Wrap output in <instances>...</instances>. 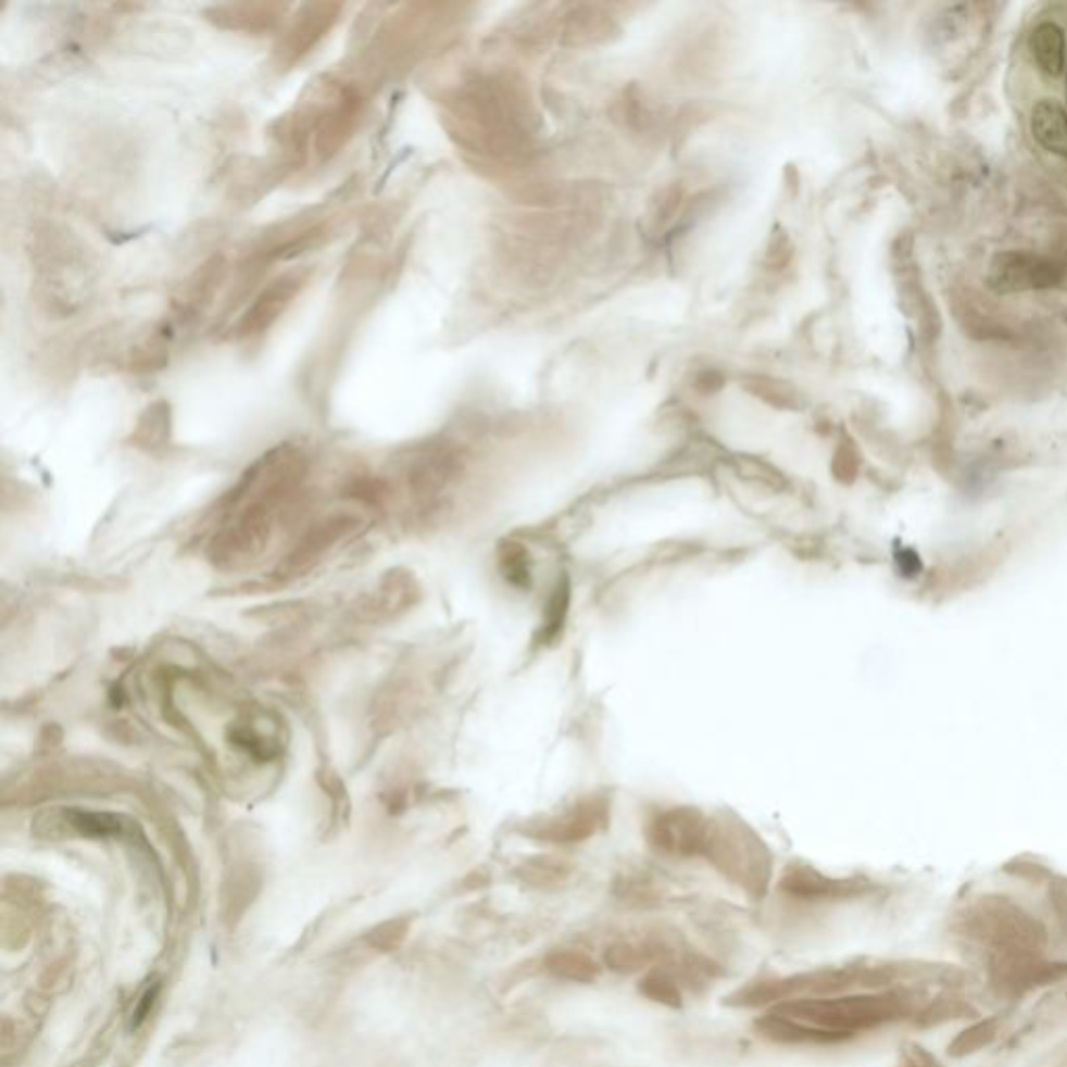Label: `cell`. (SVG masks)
I'll use <instances>...</instances> for the list:
<instances>
[{
	"mask_svg": "<svg viewBox=\"0 0 1067 1067\" xmlns=\"http://www.w3.org/2000/svg\"><path fill=\"white\" fill-rule=\"evenodd\" d=\"M669 955V949L661 941H615L603 953V967L613 974L630 976L638 971L651 969L653 964L663 962Z\"/></svg>",
	"mask_w": 1067,
	"mask_h": 1067,
	"instance_id": "8fae6325",
	"label": "cell"
},
{
	"mask_svg": "<svg viewBox=\"0 0 1067 1067\" xmlns=\"http://www.w3.org/2000/svg\"><path fill=\"white\" fill-rule=\"evenodd\" d=\"M154 996H156V987L153 991H147V994L142 996V1003L136 1007V1014H134V1026H138L147 1014H149V1007H153Z\"/></svg>",
	"mask_w": 1067,
	"mask_h": 1067,
	"instance_id": "7402d4cb",
	"label": "cell"
},
{
	"mask_svg": "<svg viewBox=\"0 0 1067 1067\" xmlns=\"http://www.w3.org/2000/svg\"><path fill=\"white\" fill-rule=\"evenodd\" d=\"M472 124L494 153H515L524 145V129L511 106V97L494 84H478L463 99Z\"/></svg>",
	"mask_w": 1067,
	"mask_h": 1067,
	"instance_id": "3957f363",
	"label": "cell"
},
{
	"mask_svg": "<svg viewBox=\"0 0 1067 1067\" xmlns=\"http://www.w3.org/2000/svg\"><path fill=\"white\" fill-rule=\"evenodd\" d=\"M778 889L801 901H830L853 894V887L842 880H832L809 865L794 864L782 874Z\"/></svg>",
	"mask_w": 1067,
	"mask_h": 1067,
	"instance_id": "9c48e42d",
	"label": "cell"
},
{
	"mask_svg": "<svg viewBox=\"0 0 1067 1067\" xmlns=\"http://www.w3.org/2000/svg\"><path fill=\"white\" fill-rule=\"evenodd\" d=\"M994 1039H996V1019H980L949 1044V1055L962 1059L989 1046Z\"/></svg>",
	"mask_w": 1067,
	"mask_h": 1067,
	"instance_id": "ac0fdd59",
	"label": "cell"
},
{
	"mask_svg": "<svg viewBox=\"0 0 1067 1067\" xmlns=\"http://www.w3.org/2000/svg\"><path fill=\"white\" fill-rule=\"evenodd\" d=\"M771 1012L855 1037V1032L878 1028L903 1016V1003L896 994L799 996L771 1007Z\"/></svg>",
	"mask_w": 1067,
	"mask_h": 1067,
	"instance_id": "6da1fadb",
	"label": "cell"
},
{
	"mask_svg": "<svg viewBox=\"0 0 1067 1067\" xmlns=\"http://www.w3.org/2000/svg\"><path fill=\"white\" fill-rule=\"evenodd\" d=\"M572 874V867L553 857H534L530 862L517 867V878L532 889H549L565 882Z\"/></svg>",
	"mask_w": 1067,
	"mask_h": 1067,
	"instance_id": "e0dca14e",
	"label": "cell"
},
{
	"mask_svg": "<svg viewBox=\"0 0 1067 1067\" xmlns=\"http://www.w3.org/2000/svg\"><path fill=\"white\" fill-rule=\"evenodd\" d=\"M638 992L661 1007L667 1009H682L685 1005V994L678 978L667 971L665 967H651L647 969L640 980H638Z\"/></svg>",
	"mask_w": 1067,
	"mask_h": 1067,
	"instance_id": "9a60e30c",
	"label": "cell"
},
{
	"mask_svg": "<svg viewBox=\"0 0 1067 1067\" xmlns=\"http://www.w3.org/2000/svg\"><path fill=\"white\" fill-rule=\"evenodd\" d=\"M569 601H572L569 580H567V576H561L560 582L553 588V594L547 603L544 617L540 624V632H538V644H553L557 640V636H561L567 613H569Z\"/></svg>",
	"mask_w": 1067,
	"mask_h": 1067,
	"instance_id": "2e32d148",
	"label": "cell"
},
{
	"mask_svg": "<svg viewBox=\"0 0 1067 1067\" xmlns=\"http://www.w3.org/2000/svg\"><path fill=\"white\" fill-rule=\"evenodd\" d=\"M501 569L509 585L515 588H530L532 585L528 551L517 542H505L501 547Z\"/></svg>",
	"mask_w": 1067,
	"mask_h": 1067,
	"instance_id": "d6986e66",
	"label": "cell"
},
{
	"mask_svg": "<svg viewBox=\"0 0 1067 1067\" xmlns=\"http://www.w3.org/2000/svg\"><path fill=\"white\" fill-rule=\"evenodd\" d=\"M540 966L555 980L569 982V984H582V987L594 984L603 974V966L597 959H592L588 953L578 951V949L551 951L549 955H544Z\"/></svg>",
	"mask_w": 1067,
	"mask_h": 1067,
	"instance_id": "7c38bea8",
	"label": "cell"
},
{
	"mask_svg": "<svg viewBox=\"0 0 1067 1067\" xmlns=\"http://www.w3.org/2000/svg\"><path fill=\"white\" fill-rule=\"evenodd\" d=\"M610 824V803L605 796H586L561 814L528 824L522 832L528 839L549 844H578L592 839Z\"/></svg>",
	"mask_w": 1067,
	"mask_h": 1067,
	"instance_id": "5b68a950",
	"label": "cell"
},
{
	"mask_svg": "<svg viewBox=\"0 0 1067 1067\" xmlns=\"http://www.w3.org/2000/svg\"><path fill=\"white\" fill-rule=\"evenodd\" d=\"M712 819L694 807H669L647 824L649 844L667 857H699L705 853Z\"/></svg>",
	"mask_w": 1067,
	"mask_h": 1067,
	"instance_id": "277c9868",
	"label": "cell"
},
{
	"mask_svg": "<svg viewBox=\"0 0 1067 1067\" xmlns=\"http://www.w3.org/2000/svg\"><path fill=\"white\" fill-rule=\"evenodd\" d=\"M1064 272L1057 263L1044 259L1041 254L1024 253V251H1007L999 253L991 263L989 284L999 294L1026 292V290H1042L1059 284Z\"/></svg>",
	"mask_w": 1067,
	"mask_h": 1067,
	"instance_id": "8992f818",
	"label": "cell"
},
{
	"mask_svg": "<svg viewBox=\"0 0 1067 1067\" xmlns=\"http://www.w3.org/2000/svg\"><path fill=\"white\" fill-rule=\"evenodd\" d=\"M1032 134L1049 153L1067 156V113L1055 101H1041L1032 109Z\"/></svg>",
	"mask_w": 1067,
	"mask_h": 1067,
	"instance_id": "4fadbf2b",
	"label": "cell"
},
{
	"mask_svg": "<svg viewBox=\"0 0 1067 1067\" xmlns=\"http://www.w3.org/2000/svg\"><path fill=\"white\" fill-rule=\"evenodd\" d=\"M680 197H682V194H680V188H676V186H671V188L663 190V192L660 194V199H657V206H655V211H653V222H655V224H660V226L661 224H665V222L671 217L674 206H678V203H680Z\"/></svg>",
	"mask_w": 1067,
	"mask_h": 1067,
	"instance_id": "ffe728a7",
	"label": "cell"
},
{
	"mask_svg": "<svg viewBox=\"0 0 1067 1067\" xmlns=\"http://www.w3.org/2000/svg\"><path fill=\"white\" fill-rule=\"evenodd\" d=\"M703 857L713 867L746 890L753 899H762L771 880V855L763 840L737 817H715Z\"/></svg>",
	"mask_w": 1067,
	"mask_h": 1067,
	"instance_id": "7a4b0ae2",
	"label": "cell"
},
{
	"mask_svg": "<svg viewBox=\"0 0 1067 1067\" xmlns=\"http://www.w3.org/2000/svg\"><path fill=\"white\" fill-rule=\"evenodd\" d=\"M1051 903H1053V909H1055V915H1057V921L1062 924V930L1066 932L1067 937V894L1064 890L1053 889L1051 892Z\"/></svg>",
	"mask_w": 1067,
	"mask_h": 1067,
	"instance_id": "44dd1931",
	"label": "cell"
},
{
	"mask_svg": "<svg viewBox=\"0 0 1067 1067\" xmlns=\"http://www.w3.org/2000/svg\"><path fill=\"white\" fill-rule=\"evenodd\" d=\"M299 288H301V280L292 278V276H286V278L274 281L256 299V303L247 311V315L242 317V322L238 326V336L253 338V336L269 330L274 326V322L280 317L281 311L290 305V301L294 299Z\"/></svg>",
	"mask_w": 1067,
	"mask_h": 1067,
	"instance_id": "ba28073f",
	"label": "cell"
},
{
	"mask_svg": "<svg viewBox=\"0 0 1067 1067\" xmlns=\"http://www.w3.org/2000/svg\"><path fill=\"white\" fill-rule=\"evenodd\" d=\"M340 7L336 4H306L303 13L297 17L294 26L290 27L288 38L281 47V54L286 61H297L319 42L322 36L330 29L336 22V11Z\"/></svg>",
	"mask_w": 1067,
	"mask_h": 1067,
	"instance_id": "30bf717a",
	"label": "cell"
},
{
	"mask_svg": "<svg viewBox=\"0 0 1067 1067\" xmlns=\"http://www.w3.org/2000/svg\"><path fill=\"white\" fill-rule=\"evenodd\" d=\"M1030 49L1046 76L1057 77L1066 70V38L1062 27L1046 22L1034 27Z\"/></svg>",
	"mask_w": 1067,
	"mask_h": 1067,
	"instance_id": "5bb4252c",
	"label": "cell"
},
{
	"mask_svg": "<svg viewBox=\"0 0 1067 1067\" xmlns=\"http://www.w3.org/2000/svg\"><path fill=\"white\" fill-rule=\"evenodd\" d=\"M755 1030L765 1041L782 1046H803V1044H837V1042L849 1041L853 1037L817 1028L812 1024L792 1019V1017L780 1016V1014H765L755 1019Z\"/></svg>",
	"mask_w": 1067,
	"mask_h": 1067,
	"instance_id": "52a82bcc",
	"label": "cell"
}]
</instances>
